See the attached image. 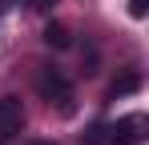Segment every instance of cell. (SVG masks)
I'll return each mask as SVG.
<instances>
[{
	"label": "cell",
	"instance_id": "cell-1",
	"mask_svg": "<svg viewBox=\"0 0 149 145\" xmlns=\"http://www.w3.org/2000/svg\"><path fill=\"white\" fill-rule=\"evenodd\" d=\"M36 89L45 93V101H49V105L56 101V109H61L65 117L73 113V89H69V81H65L56 69H45V72H40V77H36Z\"/></svg>",
	"mask_w": 149,
	"mask_h": 145
},
{
	"label": "cell",
	"instance_id": "cell-2",
	"mask_svg": "<svg viewBox=\"0 0 149 145\" xmlns=\"http://www.w3.org/2000/svg\"><path fill=\"white\" fill-rule=\"evenodd\" d=\"M145 141V117L141 113H129L117 125H109V145H141Z\"/></svg>",
	"mask_w": 149,
	"mask_h": 145
},
{
	"label": "cell",
	"instance_id": "cell-3",
	"mask_svg": "<svg viewBox=\"0 0 149 145\" xmlns=\"http://www.w3.org/2000/svg\"><path fill=\"white\" fill-rule=\"evenodd\" d=\"M20 129H24V109H20V101H16V97H4V101H0V145H12Z\"/></svg>",
	"mask_w": 149,
	"mask_h": 145
},
{
	"label": "cell",
	"instance_id": "cell-4",
	"mask_svg": "<svg viewBox=\"0 0 149 145\" xmlns=\"http://www.w3.org/2000/svg\"><path fill=\"white\" fill-rule=\"evenodd\" d=\"M45 45H52V48H69V32H65V24H56V20L45 24Z\"/></svg>",
	"mask_w": 149,
	"mask_h": 145
},
{
	"label": "cell",
	"instance_id": "cell-5",
	"mask_svg": "<svg viewBox=\"0 0 149 145\" xmlns=\"http://www.w3.org/2000/svg\"><path fill=\"white\" fill-rule=\"evenodd\" d=\"M141 89V77L137 72H125L121 81H113V97H125V93H137Z\"/></svg>",
	"mask_w": 149,
	"mask_h": 145
},
{
	"label": "cell",
	"instance_id": "cell-6",
	"mask_svg": "<svg viewBox=\"0 0 149 145\" xmlns=\"http://www.w3.org/2000/svg\"><path fill=\"white\" fill-rule=\"evenodd\" d=\"M85 145H109V125H93L85 133Z\"/></svg>",
	"mask_w": 149,
	"mask_h": 145
},
{
	"label": "cell",
	"instance_id": "cell-7",
	"mask_svg": "<svg viewBox=\"0 0 149 145\" xmlns=\"http://www.w3.org/2000/svg\"><path fill=\"white\" fill-rule=\"evenodd\" d=\"M129 12H133V16L141 20V16H145V12H149V0H129Z\"/></svg>",
	"mask_w": 149,
	"mask_h": 145
},
{
	"label": "cell",
	"instance_id": "cell-8",
	"mask_svg": "<svg viewBox=\"0 0 149 145\" xmlns=\"http://www.w3.org/2000/svg\"><path fill=\"white\" fill-rule=\"evenodd\" d=\"M20 0H0V12H8V8H16Z\"/></svg>",
	"mask_w": 149,
	"mask_h": 145
},
{
	"label": "cell",
	"instance_id": "cell-9",
	"mask_svg": "<svg viewBox=\"0 0 149 145\" xmlns=\"http://www.w3.org/2000/svg\"><path fill=\"white\" fill-rule=\"evenodd\" d=\"M52 4H56V0H36V8H52Z\"/></svg>",
	"mask_w": 149,
	"mask_h": 145
},
{
	"label": "cell",
	"instance_id": "cell-10",
	"mask_svg": "<svg viewBox=\"0 0 149 145\" xmlns=\"http://www.w3.org/2000/svg\"><path fill=\"white\" fill-rule=\"evenodd\" d=\"M32 145H52V141H32Z\"/></svg>",
	"mask_w": 149,
	"mask_h": 145
}]
</instances>
